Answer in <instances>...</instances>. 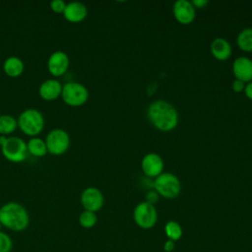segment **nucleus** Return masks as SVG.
<instances>
[{
	"mask_svg": "<svg viewBox=\"0 0 252 252\" xmlns=\"http://www.w3.org/2000/svg\"><path fill=\"white\" fill-rule=\"evenodd\" d=\"M232 71L236 79L243 82L252 80V60L246 56L237 57L232 64Z\"/></svg>",
	"mask_w": 252,
	"mask_h": 252,
	"instance_id": "ddd939ff",
	"label": "nucleus"
},
{
	"mask_svg": "<svg viewBox=\"0 0 252 252\" xmlns=\"http://www.w3.org/2000/svg\"><path fill=\"white\" fill-rule=\"evenodd\" d=\"M148 118L151 123L161 131H170L178 124V112L168 101L157 99L148 107Z\"/></svg>",
	"mask_w": 252,
	"mask_h": 252,
	"instance_id": "f257e3e1",
	"label": "nucleus"
},
{
	"mask_svg": "<svg viewBox=\"0 0 252 252\" xmlns=\"http://www.w3.org/2000/svg\"><path fill=\"white\" fill-rule=\"evenodd\" d=\"M0 116H1V114H0Z\"/></svg>",
	"mask_w": 252,
	"mask_h": 252,
	"instance_id": "2f4dec72",
	"label": "nucleus"
},
{
	"mask_svg": "<svg viewBox=\"0 0 252 252\" xmlns=\"http://www.w3.org/2000/svg\"><path fill=\"white\" fill-rule=\"evenodd\" d=\"M154 187L158 195L166 199L177 197L181 191V183L178 177L170 172H162L157 176Z\"/></svg>",
	"mask_w": 252,
	"mask_h": 252,
	"instance_id": "20e7f679",
	"label": "nucleus"
},
{
	"mask_svg": "<svg viewBox=\"0 0 252 252\" xmlns=\"http://www.w3.org/2000/svg\"><path fill=\"white\" fill-rule=\"evenodd\" d=\"M174 248H175V242L173 240L168 239L163 244V249L165 252H172L174 250Z\"/></svg>",
	"mask_w": 252,
	"mask_h": 252,
	"instance_id": "bb28decb",
	"label": "nucleus"
},
{
	"mask_svg": "<svg viewBox=\"0 0 252 252\" xmlns=\"http://www.w3.org/2000/svg\"><path fill=\"white\" fill-rule=\"evenodd\" d=\"M164 232L168 237V239L176 241V240H179L182 236V227L177 221L169 220L165 223Z\"/></svg>",
	"mask_w": 252,
	"mask_h": 252,
	"instance_id": "412c9836",
	"label": "nucleus"
},
{
	"mask_svg": "<svg viewBox=\"0 0 252 252\" xmlns=\"http://www.w3.org/2000/svg\"><path fill=\"white\" fill-rule=\"evenodd\" d=\"M244 92H245L246 96L249 97L250 99H252V81H250L247 85H245Z\"/></svg>",
	"mask_w": 252,
	"mask_h": 252,
	"instance_id": "c85d7f7f",
	"label": "nucleus"
},
{
	"mask_svg": "<svg viewBox=\"0 0 252 252\" xmlns=\"http://www.w3.org/2000/svg\"><path fill=\"white\" fill-rule=\"evenodd\" d=\"M211 52L219 60H226L231 55L230 43L223 37H216L211 43Z\"/></svg>",
	"mask_w": 252,
	"mask_h": 252,
	"instance_id": "dca6fc26",
	"label": "nucleus"
},
{
	"mask_svg": "<svg viewBox=\"0 0 252 252\" xmlns=\"http://www.w3.org/2000/svg\"><path fill=\"white\" fill-rule=\"evenodd\" d=\"M191 3L193 4V6L195 8H204L209 3V1L208 0H193V1H191Z\"/></svg>",
	"mask_w": 252,
	"mask_h": 252,
	"instance_id": "cd10ccee",
	"label": "nucleus"
},
{
	"mask_svg": "<svg viewBox=\"0 0 252 252\" xmlns=\"http://www.w3.org/2000/svg\"><path fill=\"white\" fill-rule=\"evenodd\" d=\"M2 155L11 162H22L27 158V144L20 137H8L5 144L1 147Z\"/></svg>",
	"mask_w": 252,
	"mask_h": 252,
	"instance_id": "423d86ee",
	"label": "nucleus"
},
{
	"mask_svg": "<svg viewBox=\"0 0 252 252\" xmlns=\"http://www.w3.org/2000/svg\"><path fill=\"white\" fill-rule=\"evenodd\" d=\"M0 222L2 226L13 230L23 231L30 224L27 209L17 202H8L0 208Z\"/></svg>",
	"mask_w": 252,
	"mask_h": 252,
	"instance_id": "f03ea898",
	"label": "nucleus"
},
{
	"mask_svg": "<svg viewBox=\"0 0 252 252\" xmlns=\"http://www.w3.org/2000/svg\"><path fill=\"white\" fill-rule=\"evenodd\" d=\"M88 15L87 6L79 1H72L66 4L63 12L64 18L71 23H79L83 21Z\"/></svg>",
	"mask_w": 252,
	"mask_h": 252,
	"instance_id": "4468645a",
	"label": "nucleus"
},
{
	"mask_svg": "<svg viewBox=\"0 0 252 252\" xmlns=\"http://www.w3.org/2000/svg\"><path fill=\"white\" fill-rule=\"evenodd\" d=\"M18 126L28 136L36 137L44 127V118L42 113L35 108L24 110L18 118Z\"/></svg>",
	"mask_w": 252,
	"mask_h": 252,
	"instance_id": "7ed1b4c3",
	"label": "nucleus"
},
{
	"mask_svg": "<svg viewBox=\"0 0 252 252\" xmlns=\"http://www.w3.org/2000/svg\"><path fill=\"white\" fill-rule=\"evenodd\" d=\"M61 97L70 106H81L89 98L88 89L81 83L68 82L63 85Z\"/></svg>",
	"mask_w": 252,
	"mask_h": 252,
	"instance_id": "39448f33",
	"label": "nucleus"
},
{
	"mask_svg": "<svg viewBox=\"0 0 252 252\" xmlns=\"http://www.w3.org/2000/svg\"><path fill=\"white\" fill-rule=\"evenodd\" d=\"M237 45L244 51H252V28L242 30L236 38Z\"/></svg>",
	"mask_w": 252,
	"mask_h": 252,
	"instance_id": "aec40b11",
	"label": "nucleus"
},
{
	"mask_svg": "<svg viewBox=\"0 0 252 252\" xmlns=\"http://www.w3.org/2000/svg\"><path fill=\"white\" fill-rule=\"evenodd\" d=\"M24 62L17 56L8 57L3 64V70L5 74L11 78L19 77L24 72Z\"/></svg>",
	"mask_w": 252,
	"mask_h": 252,
	"instance_id": "f3484780",
	"label": "nucleus"
},
{
	"mask_svg": "<svg viewBox=\"0 0 252 252\" xmlns=\"http://www.w3.org/2000/svg\"><path fill=\"white\" fill-rule=\"evenodd\" d=\"M70 60L64 51L56 50L52 52L47 60V69L55 77L62 76L69 68Z\"/></svg>",
	"mask_w": 252,
	"mask_h": 252,
	"instance_id": "9d476101",
	"label": "nucleus"
},
{
	"mask_svg": "<svg viewBox=\"0 0 252 252\" xmlns=\"http://www.w3.org/2000/svg\"><path fill=\"white\" fill-rule=\"evenodd\" d=\"M62 84L56 79H48L41 83L38 89L39 95L45 100H54L61 95Z\"/></svg>",
	"mask_w": 252,
	"mask_h": 252,
	"instance_id": "2eb2a0df",
	"label": "nucleus"
},
{
	"mask_svg": "<svg viewBox=\"0 0 252 252\" xmlns=\"http://www.w3.org/2000/svg\"><path fill=\"white\" fill-rule=\"evenodd\" d=\"M103 203V194L96 187H87L81 194V204L86 211L95 213L102 208Z\"/></svg>",
	"mask_w": 252,
	"mask_h": 252,
	"instance_id": "1a4fd4ad",
	"label": "nucleus"
},
{
	"mask_svg": "<svg viewBox=\"0 0 252 252\" xmlns=\"http://www.w3.org/2000/svg\"><path fill=\"white\" fill-rule=\"evenodd\" d=\"M7 138H8V137L5 136V135H0V146H1V147L5 144Z\"/></svg>",
	"mask_w": 252,
	"mask_h": 252,
	"instance_id": "c756f323",
	"label": "nucleus"
},
{
	"mask_svg": "<svg viewBox=\"0 0 252 252\" xmlns=\"http://www.w3.org/2000/svg\"><path fill=\"white\" fill-rule=\"evenodd\" d=\"M97 217L95 213L91 211H83L79 216V223L84 228H92L95 225Z\"/></svg>",
	"mask_w": 252,
	"mask_h": 252,
	"instance_id": "4be33fe9",
	"label": "nucleus"
},
{
	"mask_svg": "<svg viewBox=\"0 0 252 252\" xmlns=\"http://www.w3.org/2000/svg\"><path fill=\"white\" fill-rule=\"evenodd\" d=\"M158 200V193L155 190H150L146 195V202L154 205Z\"/></svg>",
	"mask_w": 252,
	"mask_h": 252,
	"instance_id": "393cba45",
	"label": "nucleus"
},
{
	"mask_svg": "<svg viewBox=\"0 0 252 252\" xmlns=\"http://www.w3.org/2000/svg\"><path fill=\"white\" fill-rule=\"evenodd\" d=\"M231 88L234 92H241L244 90L245 88V84L243 81L241 80H238V79H235L233 82H232V85H231Z\"/></svg>",
	"mask_w": 252,
	"mask_h": 252,
	"instance_id": "a878e982",
	"label": "nucleus"
},
{
	"mask_svg": "<svg viewBox=\"0 0 252 252\" xmlns=\"http://www.w3.org/2000/svg\"><path fill=\"white\" fill-rule=\"evenodd\" d=\"M50 8L55 13H63L66 8V3L63 0H52L50 2Z\"/></svg>",
	"mask_w": 252,
	"mask_h": 252,
	"instance_id": "b1692460",
	"label": "nucleus"
},
{
	"mask_svg": "<svg viewBox=\"0 0 252 252\" xmlns=\"http://www.w3.org/2000/svg\"><path fill=\"white\" fill-rule=\"evenodd\" d=\"M45 144L47 147V152L51 155H63L70 147L69 134L60 128L52 129L46 136Z\"/></svg>",
	"mask_w": 252,
	"mask_h": 252,
	"instance_id": "0eeeda50",
	"label": "nucleus"
},
{
	"mask_svg": "<svg viewBox=\"0 0 252 252\" xmlns=\"http://www.w3.org/2000/svg\"><path fill=\"white\" fill-rule=\"evenodd\" d=\"M133 218L138 226L149 229L156 224L158 220V213L154 205L144 201L135 207Z\"/></svg>",
	"mask_w": 252,
	"mask_h": 252,
	"instance_id": "6e6552de",
	"label": "nucleus"
},
{
	"mask_svg": "<svg viewBox=\"0 0 252 252\" xmlns=\"http://www.w3.org/2000/svg\"><path fill=\"white\" fill-rule=\"evenodd\" d=\"M173 15L181 24H190L195 19V7L189 0H177L173 4Z\"/></svg>",
	"mask_w": 252,
	"mask_h": 252,
	"instance_id": "f8f14e48",
	"label": "nucleus"
},
{
	"mask_svg": "<svg viewBox=\"0 0 252 252\" xmlns=\"http://www.w3.org/2000/svg\"><path fill=\"white\" fill-rule=\"evenodd\" d=\"M1 228H2V224H1V222H0V231H1Z\"/></svg>",
	"mask_w": 252,
	"mask_h": 252,
	"instance_id": "7c9ffc66",
	"label": "nucleus"
},
{
	"mask_svg": "<svg viewBox=\"0 0 252 252\" xmlns=\"http://www.w3.org/2000/svg\"><path fill=\"white\" fill-rule=\"evenodd\" d=\"M28 153L33 157H43L47 153V147L45 141L40 138L32 137L27 144Z\"/></svg>",
	"mask_w": 252,
	"mask_h": 252,
	"instance_id": "a211bd4d",
	"label": "nucleus"
},
{
	"mask_svg": "<svg viewBox=\"0 0 252 252\" xmlns=\"http://www.w3.org/2000/svg\"><path fill=\"white\" fill-rule=\"evenodd\" d=\"M13 248L12 238L2 230L0 231V252H11Z\"/></svg>",
	"mask_w": 252,
	"mask_h": 252,
	"instance_id": "5701e85b",
	"label": "nucleus"
},
{
	"mask_svg": "<svg viewBox=\"0 0 252 252\" xmlns=\"http://www.w3.org/2000/svg\"><path fill=\"white\" fill-rule=\"evenodd\" d=\"M18 126L16 118L9 114H3L0 116V134L7 136L13 133Z\"/></svg>",
	"mask_w": 252,
	"mask_h": 252,
	"instance_id": "6ab92c4d",
	"label": "nucleus"
},
{
	"mask_svg": "<svg viewBox=\"0 0 252 252\" xmlns=\"http://www.w3.org/2000/svg\"><path fill=\"white\" fill-rule=\"evenodd\" d=\"M141 166L147 176L157 177L162 173L163 160L159 155L156 153H149L144 156Z\"/></svg>",
	"mask_w": 252,
	"mask_h": 252,
	"instance_id": "9b49d317",
	"label": "nucleus"
}]
</instances>
